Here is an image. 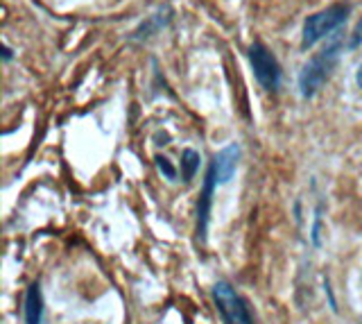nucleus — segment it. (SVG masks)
Listing matches in <instances>:
<instances>
[{"label":"nucleus","mask_w":362,"mask_h":324,"mask_svg":"<svg viewBox=\"0 0 362 324\" xmlns=\"http://www.w3.org/2000/svg\"><path fill=\"white\" fill-rule=\"evenodd\" d=\"M344 52V41L342 37H333L326 46L313 54V57L301 66L299 73V93L303 100H310L320 93V88L331 80V75L335 71V66Z\"/></svg>","instance_id":"1"},{"label":"nucleus","mask_w":362,"mask_h":324,"mask_svg":"<svg viewBox=\"0 0 362 324\" xmlns=\"http://www.w3.org/2000/svg\"><path fill=\"white\" fill-rule=\"evenodd\" d=\"M213 301L220 311L224 324H254L252 313H249L245 299L233 290L231 284L218 282L213 286Z\"/></svg>","instance_id":"4"},{"label":"nucleus","mask_w":362,"mask_h":324,"mask_svg":"<svg viewBox=\"0 0 362 324\" xmlns=\"http://www.w3.org/2000/svg\"><path fill=\"white\" fill-rule=\"evenodd\" d=\"M356 84L362 88V64L358 66V71H356Z\"/></svg>","instance_id":"14"},{"label":"nucleus","mask_w":362,"mask_h":324,"mask_svg":"<svg viewBox=\"0 0 362 324\" xmlns=\"http://www.w3.org/2000/svg\"><path fill=\"white\" fill-rule=\"evenodd\" d=\"M154 161H156V166H158V170H161L168 180H175L177 177V170H175V166L170 163V159H165V156H161V154H156L154 156Z\"/></svg>","instance_id":"10"},{"label":"nucleus","mask_w":362,"mask_h":324,"mask_svg":"<svg viewBox=\"0 0 362 324\" xmlns=\"http://www.w3.org/2000/svg\"><path fill=\"white\" fill-rule=\"evenodd\" d=\"M349 14L351 3H344V0H337V3L310 14L301 25V50H310L320 41L333 37V32H337L346 23Z\"/></svg>","instance_id":"2"},{"label":"nucleus","mask_w":362,"mask_h":324,"mask_svg":"<svg viewBox=\"0 0 362 324\" xmlns=\"http://www.w3.org/2000/svg\"><path fill=\"white\" fill-rule=\"evenodd\" d=\"M11 57H14V52H11L9 46H5V48H3V62H9Z\"/></svg>","instance_id":"13"},{"label":"nucleus","mask_w":362,"mask_h":324,"mask_svg":"<svg viewBox=\"0 0 362 324\" xmlns=\"http://www.w3.org/2000/svg\"><path fill=\"white\" fill-rule=\"evenodd\" d=\"M238 163H240V145L238 143H229L226 148H222L218 154L213 156L211 168L215 170L218 184H226V182L233 180V175L238 170Z\"/></svg>","instance_id":"6"},{"label":"nucleus","mask_w":362,"mask_h":324,"mask_svg":"<svg viewBox=\"0 0 362 324\" xmlns=\"http://www.w3.org/2000/svg\"><path fill=\"white\" fill-rule=\"evenodd\" d=\"M25 324H43V295H41V286L32 284L25 293Z\"/></svg>","instance_id":"8"},{"label":"nucleus","mask_w":362,"mask_h":324,"mask_svg":"<svg viewBox=\"0 0 362 324\" xmlns=\"http://www.w3.org/2000/svg\"><path fill=\"white\" fill-rule=\"evenodd\" d=\"M320 227H322V204L315 209V225H313V243L320 245Z\"/></svg>","instance_id":"12"},{"label":"nucleus","mask_w":362,"mask_h":324,"mask_svg":"<svg viewBox=\"0 0 362 324\" xmlns=\"http://www.w3.org/2000/svg\"><path fill=\"white\" fill-rule=\"evenodd\" d=\"M215 186H218V177H215V170L209 166L206 177H204V188H202V193H199V202H197V241L199 243H206Z\"/></svg>","instance_id":"5"},{"label":"nucleus","mask_w":362,"mask_h":324,"mask_svg":"<svg viewBox=\"0 0 362 324\" xmlns=\"http://www.w3.org/2000/svg\"><path fill=\"white\" fill-rule=\"evenodd\" d=\"M247 57H249V64H252L256 82L263 86L267 93H276L283 80V71H281L276 54L272 52L263 41H254L247 50Z\"/></svg>","instance_id":"3"},{"label":"nucleus","mask_w":362,"mask_h":324,"mask_svg":"<svg viewBox=\"0 0 362 324\" xmlns=\"http://www.w3.org/2000/svg\"><path fill=\"white\" fill-rule=\"evenodd\" d=\"M199 161H202L199 152L190 150V148L181 152V177H184V182H190L192 177H195V173L199 168Z\"/></svg>","instance_id":"9"},{"label":"nucleus","mask_w":362,"mask_h":324,"mask_svg":"<svg viewBox=\"0 0 362 324\" xmlns=\"http://www.w3.org/2000/svg\"><path fill=\"white\" fill-rule=\"evenodd\" d=\"M362 46V18L356 23L354 32L349 35V43H346V50H358Z\"/></svg>","instance_id":"11"},{"label":"nucleus","mask_w":362,"mask_h":324,"mask_svg":"<svg viewBox=\"0 0 362 324\" xmlns=\"http://www.w3.org/2000/svg\"><path fill=\"white\" fill-rule=\"evenodd\" d=\"M170 21H173V9H170L168 5L158 7L154 14L145 16V21H141V25L129 35V41H147V39H152L163 28L170 25Z\"/></svg>","instance_id":"7"}]
</instances>
